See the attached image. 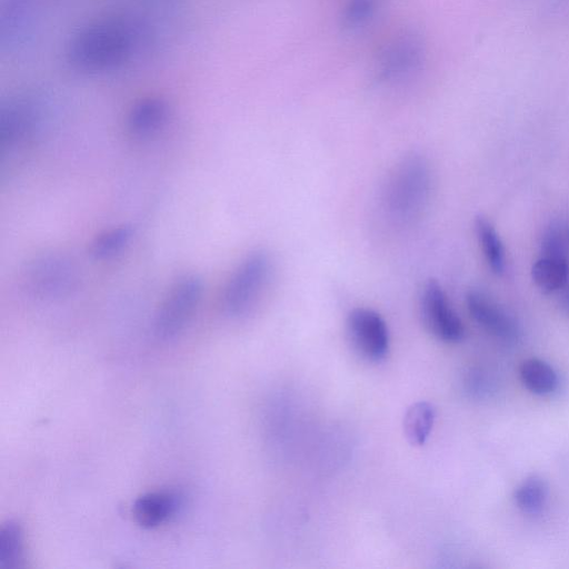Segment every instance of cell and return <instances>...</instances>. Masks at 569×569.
<instances>
[{
	"mask_svg": "<svg viewBox=\"0 0 569 569\" xmlns=\"http://www.w3.org/2000/svg\"><path fill=\"white\" fill-rule=\"evenodd\" d=\"M547 497V482L536 475L526 478L513 495L518 508L528 515L539 513L546 505Z\"/></svg>",
	"mask_w": 569,
	"mask_h": 569,
	"instance_id": "cell-19",
	"label": "cell"
},
{
	"mask_svg": "<svg viewBox=\"0 0 569 569\" xmlns=\"http://www.w3.org/2000/svg\"><path fill=\"white\" fill-rule=\"evenodd\" d=\"M466 305L471 318L490 335L505 341H512L518 337L516 321L482 292L469 290Z\"/></svg>",
	"mask_w": 569,
	"mask_h": 569,
	"instance_id": "cell-9",
	"label": "cell"
},
{
	"mask_svg": "<svg viewBox=\"0 0 569 569\" xmlns=\"http://www.w3.org/2000/svg\"><path fill=\"white\" fill-rule=\"evenodd\" d=\"M167 116L168 106L162 99L147 98L132 107L127 127L134 137H148L163 126Z\"/></svg>",
	"mask_w": 569,
	"mask_h": 569,
	"instance_id": "cell-12",
	"label": "cell"
},
{
	"mask_svg": "<svg viewBox=\"0 0 569 569\" xmlns=\"http://www.w3.org/2000/svg\"><path fill=\"white\" fill-rule=\"evenodd\" d=\"M20 277L28 293L46 300L68 297L80 280L76 262L58 251H43L29 258Z\"/></svg>",
	"mask_w": 569,
	"mask_h": 569,
	"instance_id": "cell-3",
	"label": "cell"
},
{
	"mask_svg": "<svg viewBox=\"0 0 569 569\" xmlns=\"http://www.w3.org/2000/svg\"><path fill=\"white\" fill-rule=\"evenodd\" d=\"M377 0H350L342 14V24L356 29L367 23L375 14Z\"/></svg>",
	"mask_w": 569,
	"mask_h": 569,
	"instance_id": "cell-20",
	"label": "cell"
},
{
	"mask_svg": "<svg viewBox=\"0 0 569 569\" xmlns=\"http://www.w3.org/2000/svg\"><path fill=\"white\" fill-rule=\"evenodd\" d=\"M562 307L566 311L569 312V290L565 293L562 298Z\"/></svg>",
	"mask_w": 569,
	"mask_h": 569,
	"instance_id": "cell-22",
	"label": "cell"
},
{
	"mask_svg": "<svg viewBox=\"0 0 569 569\" xmlns=\"http://www.w3.org/2000/svg\"><path fill=\"white\" fill-rule=\"evenodd\" d=\"M272 272L273 261L268 251L257 249L248 253L224 287V312L230 317H241L249 312L268 287Z\"/></svg>",
	"mask_w": 569,
	"mask_h": 569,
	"instance_id": "cell-4",
	"label": "cell"
},
{
	"mask_svg": "<svg viewBox=\"0 0 569 569\" xmlns=\"http://www.w3.org/2000/svg\"><path fill=\"white\" fill-rule=\"evenodd\" d=\"M347 332L355 349L370 361L388 355L390 336L382 316L367 307L353 308L347 317Z\"/></svg>",
	"mask_w": 569,
	"mask_h": 569,
	"instance_id": "cell-7",
	"label": "cell"
},
{
	"mask_svg": "<svg viewBox=\"0 0 569 569\" xmlns=\"http://www.w3.org/2000/svg\"><path fill=\"white\" fill-rule=\"evenodd\" d=\"M522 385L532 393L545 396L551 393L558 383L557 373L546 361L529 358L519 368Z\"/></svg>",
	"mask_w": 569,
	"mask_h": 569,
	"instance_id": "cell-14",
	"label": "cell"
},
{
	"mask_svg": "<svg viewBox=\"0 0 569 569\" xmlns=\"http://www.w3.org/2000/svg\"><path fill=\"white\" fill-rule=\"evenodd\" d=\"M178 507V499L171 492H149L139 497L133 505L136 521L144 528H153L168 520Z\"/></svg>",
	"mask_w": 569,
	"mask_h": 569,
	"instance_id": "cell-11",
	"label": "cell"
},
{
	"mask_svg": "<svg viewBox=\"0 0 569 569\" xmlns=\"http://www.w3.org/2000/svg\"><path fill=\"white\" fill-rule=\"evenodd\" d=\"M431 190V171L427 159L411 154L396 164L381 192V208L396 224L407 226L419 219L427 208Z\"/></svg>",
	"mask_w": 569,
	"mask_h": 569,
	"instance_id": "cell-1",
	"label": "cell"
},
{
	"mask_svg": "<svg viewBox=\"0 0 569 569\" xmlns=\"http://www.w3.org/2000/svg\"><path fill=\"white\" fill-rule=\"evenodd\" d=\"M133 230L120 224L100 232L91 242L90 253L96 259H109L119 254L130 242Z\"/></svg>",
	"mask_w": 569,
	"mask_h": 569,
	"instance_id": "cell-18",
	"label": "cell"
},
{
	"mask_svg": "<svg viewBox=\"0 0 569 569\" xmlns=\"http://www.w3.org/2000/svg\"><path fill=\"white\" fill-rule=\"evenodd\" d=\"M535 284L545 293L561 289L569 278V263L566 256L543 254L531 268Z\"/></svg>",
	"mask_w": 569,
	"mask_h": 569,
	"instance_id": "cell-13",
	"label": "cell"
},
{
	"mask_svg": "<svg viewBox=\"0 0 569 569\" xmlns=\"http://www.w3.org/2000/svg\"><path fill=\"white\" fill-rule=\"evenodd\" d=\"M203 291L199 276L179 277L168 290L154 318V335L161 340L177 336L194 315Z\"/></svg>",
	"mask_w": 569,
	"mask_h": 569,
	"instance_id": "cell-5",
	"label": "cell"
},
{
	"mask_svg": "<svg viewBox=\"0 0 569 569\" xmlns=\"http://www.w3.org/2000/svg\"><path fill=\"white\" fill-rule=\"evenodd\" d=\"M436 410L427 401H419L411 405L403 418V430L408 441L413 446H422L435 423Z\"/></svg>",
	"mask_w": 569,
	"mask_h": 569,
	"instance_id": "cell-15",
	"label": "cell"
},
{
	"mask_svg": "<svg viewBox=\"0 0 569 569\" xmlns=\"http://www.w3.org/2000/svg\"><path fill=\"white\" fill-rule=\"evenodd\" d=\"M543 254L565 256V242L561 231L551 226L543 234L541 243Z\"/></svg>",
	"mask_w": 569,
	"mask_h": 569,
	"instance_id": "cell-21",
	"label": "cell"
},
{
	"mask_svg": "<svg viewBox=\"0 0 569 569\" xmlns=\"http://www.w3.org/2000/svg\"><path fill=\"white\" fill-rule=\"evenodd\" d=\"M475 230L488 266L493 273L501 274L506 267L505 250L496 229L486 218L477 217Z\"/></svg>",
	"mask_w": 569,
	"mask_h": 569,
	"instance_id": "cell-16",
	"label": "cell"
},
{
	"mask_svg": "<svg viewBox=\"0 0 569 569\" xmlns=\"http://www.w3.org/2000/svg\"><path fill=\"white\" fill-rule=\"evenodd\" d=\"M37 126V112L27 102H14L3 108L0 114V147L4 157L22 146Z\"/></svg>",
	"mask_w": 569,
	"mask_h": 569,
	"instance_id": "cell-10",
	"label": "cell"
},
{
	"mask_svg": "<svg viewBox=\"0 0 569 569\" xmlns=\"http://www.w3.org/2000/svg\"><path fill=\"white\" fill-rule=\"evenodd\" d=\"M23 531L16 521H7L0 529V569H18L23 566Z\"/></svg>",
	"mask_w": 569,
	"mask_h": 569,
	"instance_id": "cell-17",
	"label": "cell"
},
{
	"mask_svg": "<svg viewBox=\"0 0 569 569\" xmlns=\"http://www.w3.org/2000/svg\"><path fill=\"white\" fill-rule=\"evenodd\" d=\"M131 38L124 26L104 22L77 36L70 47V61L82 70H103L121 62L129 53Z\"/></svg>",
	"mask_w": 569,
	"mask_h": 569,
	"instance_id": "cell-2",
	"label": "cell"
},
{
	"mask_svg": "<svg viewBox=\"0 0 569 569\" xmlns=\"http://www.w3.org/2000/svg\"><path fill=\"white\" fill-rule=\"evenodd\" d=\"M423 46L413 33L395 38L381 52L377 64L379 81H395L416 71L422 61Z\"/></svg>",
	"mask_w": 569,
	"mask_h": 569,
	"instance_id": "cell-8",
	"label": "cell"
},
{
	"mask_svg": "<svg viewBox=\"0 0 569 569\" xmlns=\"http://www.w3.org/2000/svg\"><path fill=\"white\" fill-rule=\"evenodd\" d=\"M420 311L426 328L439 340L453 343L463 338L465 327L442 286L428 280L420 295Z\"/></svg>",
	"mask_w": 569,
	"mask_h": 569,
	"instance_id": "cell-6",
	"label": "cell"
}]
</instances>
